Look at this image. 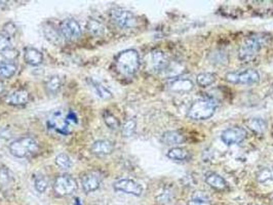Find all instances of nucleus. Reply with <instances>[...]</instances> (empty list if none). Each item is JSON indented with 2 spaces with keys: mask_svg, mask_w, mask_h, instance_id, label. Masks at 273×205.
<instances>
[{
  "mask_svg": "<svg viewBox=\"0 0 273 205\" xmlns=\"http://www.w3.org/2000/svg\"><path fill=\"white\" fill-rule=\"evenodd\" d=\"M78 123V118L73 111L57 110L48 118L46 125L48 130L66 135L69 134L74 125Z\"/></svg>",
  "mask_w": 273,
  "mask_h": 205,
  "instance_id": "2",
  "label": "nucleus"
},
{
  "mask_svg": "<svg viewBox=\"0 0 273 205\" xmlns=\"http://www.w3.org/2000/svg\"><path fill=\"white\" fill-rule=\"evenodd\" d=\"M56 164L62 169H69L72 165L71 159L67 154L61 153L56 157Z\"/></svg>",
  "mask_w": 273,
  "mask_h": 205,
  "instance_id": "30",
  "label": "nucleus"
},
{
  "mask_svg": "<svg viewBox=\"0 0 273 205\" xmlns=\"http://www.w3.org/2000/svg\"><path fill=\"white\" fill-rule=\"evenodd\" d=\"M17 69V65L13 62H1L0 63V78L8 79L16 74Z\"/></svg>",
  "mask_w": 273,
  "mask_h": 205,
  "instance_id": "26",
  "label": "nucleus"
},
{
  "mask_svg": "<svg viewBox=\"0 0 273 205\" xmlns=\"http://www.w3.org/2000/svg\"><path fill=\"white\" fill-rule=\"evenodd\" d=\"M11 48V39L4 33H0V52H5Z\"/></svg>",
  "mask_w": 273,
  "mask_h": 205,
  "instance_id": "35",
  "label": "nucleus"
},
{
  "mask_svg": "<svg viewBox=\"0 0 273 205\" xmlns=\"http://www.w3.org/2000/svg\"><path fill=\"white\" fill-rule=\"evenodd\" d=\"M216 104L210 99L195 101L188 110L187 116L192 120H207L216 112Z\"/></svg>",
  "mask_w": 273,
  "mask_h": 205,
  "instance_id": "5",
  "label": "nucleus"
},
{
  "mask_svg": "<svg viewBox=\"0 0 273 205\" xmlns=\"http://www.w3.org/2000/svg\"><path fill=\"white\" fill-rule=\"evenodd\" d=\"M111 18L113 22L121 29H131L136 25V16L124 8H114L111 11Z\"/></svg>",
  "mask_w": 273,
  "mask_h": 205,
  "instance_id": "8",
  "label": "nucleus"
},
{
  "mask_svg": "<svg viewBox=\"0 0 273 205\" xmlns=\"http://www.w3.org/2000/svg\"><path fill=\"white\" fill-rule=\"evenodd\" d=\"M257 180L261 184H271L273 183V167L264 168L257 173Z\"/></svg>",
  "mask_w": 273,
  "mask_h": 205,
  "instance_id": "28",
  "label": "nucleus"
},
{
  "mask_svg": "<svg viewBox=\"0 0 273 205\" xmlns=\"http://www.w3.org/2000/svg\"><path fill=\"white\" fill-rule=\"evenodd\" d=\"M3 91V84L0 82V93H1Z\"/></svg>",
  "mask_w": 273,
  "mask_h": 205,
  "instance_id": "41",
  "label": "nucleus"
},
{
  "mask_svg": "<svg viewBox=\"0 0 273 205\" xmlns=\"http://www.w3.org/2000/svg\"><path fill=\"white\" fill-rule=\"evenodd\" d=\"M77 190L76 181L68 174L58 175L54 183V191L58 196H68Z\"/></svg>",
  "mask_w": 273,
  "mask_h": 205,
  "instance_id": "7",
  "label": "nucleus"
},
{
  "mask_svg": "<svg viewBox=\"0 0 273 205\" xmlns=\"http://www.w3.org/2000/svg\"><path fill=\"white\" fill-rule=\"evenodd\" d=\"M29 101V93L26 91L20 90L13 92L5 96V103L12 106L25 105Z\"/></svg>",
  "mask_w": 273,
  "mask_h": 205,
  "instance_id": "16",
  "label": "nucleus"
},
{
  "mask_svg": "<svg viewBox=\"0 0 273 205\" xmlns=\"http://www.w3.org/2000/svg\"><path fill=\"white\" fill-rule=\"evenodd\" d=\"M271 40L270 34L262 33L248 37L242 42L238 50V58L242 63H248L255 57L263 46L267 45Z\"/></svg>",
  "mask_w": 273,
  "mask_h": 205,
  "instance_id": "1",
  "label": "nucleus"
},
{
  "mask_svg": "<svg viewBox=\"0 0 273 205\" xmlns=\"http://www.w3.org/2000/svg\"><path fill=\"white\" fill-rule=\"evenodd\" d=\"M161 142L164 145L168 146H175V145H180L183 142H185V138L182 133L176 130H169L164 132L161 136Z\"/></svg>",
  "mask_w": 273,
  "mask_h": 205,
  "instance_id": "20",
  "label": "nucleus"
},
{
  "mask_svg": "<svg viewBox=\"0 0 273 205\" xmlns=\"http://www.w3.org/2000/svg\"><path fill=\"white\" fill-rule=\"evenodd\" d=\"M217 76L214 73H200L196 77V82L201 87H208L216 82Z\"/></svg>",
  "mask_w": 273,
  "mask_h": 205,
  "instance_id": "27",
  "label": "nucleus"
},
{
  "mask_svg": "<svg viewBox=\"0 0 273 205\" xmlns=\"http://www.w3.org/2000/svg\"><path fill=\"white\" fill-rule=\"evenodd\" d=\"M252 7L254 12L258 15L266 16L273 13V2L272 1H254Z\"/></svg>",
  "mask_w": 273,
  "mask_h": 205,
  "instance_id": "24",
  "label": "nucleus"
},
{
  "mask_svg": "<svg viewBox=\"0 0 273 205\" xmlns=\"http://www.w3.org/2000/svg\"><path fill=\"white\" fill-rule=\"evenodd\" d=\"M200 194H195L192 199L189 200L188 205H212L207 196H204L202 192H197Z\"/></svg>",
  "mask_w": 273,
  "mask_h": 205,
  "instance_id": "34",
  "label": "nucleus"
},
{
  "mask_svg": "<svg viewBox=\"0 0 273 205\" xmlns=\"http://www.w3.org/2000/svg\"><path fill=\"white\" fill-rule=\"evenodd\" d=\"M102 175L99 171H90L82 178L81 185L85 193H92L98 190L101 186Z\"/></svg>",
  "mask_w": 273,
  "mask_h": 205,
  "instance_id": "13",
  "label": "nucleus"
},
{
  "mask_svg": "<svg viewBox=\"0 0 273 205\" xmlns=\"http://www.w3.org/2000/svg\"><path fill=\"white\" fill-rule=\"evenodd\" d=\"M225 80L232 84L251 85L260 81V74L254 69H248L242 72H229L225 75Z\"/></svg>",
  "mask_w": 273,
  "mask_h": 205,
  "instance_id": "6",
  "label": "nucleus"
},
{
  "mask_svg": "<svg viewBox=\"0 0 273 205\" xmlns=\"http://www.w3.org/2000/svg\"><path fill=\"white\" fill-rule=\"evenodd\" d=\"M247 136H248V131L245 129L238 128V126H234V128L227 129L222 132L221 140L225 145L232 146L242 142Z\"/></svg>",
  "mask_w": 273,
  "mask_h": 205,
  "instance_id": "10",
  "label": "nucleus"
},
{
  "mask_svg": "<svg viewBox=\"0 0 273 205\" xmlns=\"http://www.w3.org/2000/svg\"><path fill=\"white\" fill-rule=\"evenodd\" d=\"M136 123L134 119H129L128 121H125V123L122 126V135L124 138H131L136 132Z\"/></svg>",
  "mask_w": 273,
  "mask_h": 205,
  "instance_id": "33",
  "label": "nucleus"
},
{
  "mask_svg": "<svg viewBox=\"0 0 273 205\" xmlns=\"http://www.w3.org/2000/svg\"><path fill=\"white\" fill-rule=\"evenodd\" d=\"M60 33L66 40L74 41L77 40L81 35V27L76 19H66L61 23Z\"/></svg>",
  "mask_w": 273,
  "mask_h": 205,
  "instance_id": "9",
  "label": "nucleus"
},
{
  "mask_svg": "<svg viewBox=\"0 0 273 205\" xmlns=\"http://www.w3.org/2000/svg\"><path fill=\"white\" fill-rule=\"evenodd\" d=\"M204 181L209 185V186L214 190L224 191L227 189V183L224 180L220 174L216 172H207L204 175Z\"/></svg>",
  "mask_w": 273,
  "mask_h": 205,
  "instance_id": "15",
  "label": "nucleus"
},
{
  "mask_svg": "<svg viewBox=\"0 0 273 205\" xmlns=\"http://www.w3.org/2000/svg\"><path fill=\"white\" fill-rule=\"evenodd\" d=\"M43 33H44V36H45L47 40L52 42L53 44L57 45V44L61 43L62 35H61L60 32L57 31V29L55 27H53L51 25H47L43 29Z\"/></svg>",
  "mask_w": 273,
  "mask_h": 205,
  "instance_id": "25",
  "label": "nucleus"
},
{
  "mask_svg": "<svg viewBox=\"0 0 273 205\" xmlns=\"http://www.w3.org/2000/svg\"><path fill=\"white\" fill-rule=\"evenodd\" d=\"M249 129L256 134H262L267 129V122L263 118H251L247 121Z\"/></svg>",
  "mask_w": 273,
  "mask_h": 205,
  "instance_id": "23",
  "label": "nucleus"
},
{
  "mask_svg": "<svg viewBox=\"0 0 273 205\" xmlns=\"http://www.w3.org/2000/svg\"><path fill=\"white\" fill-rule=\"evenodd\" d=\"M193 82L187 78H177L170 82L169 87L176 93H187L193 90Z\"/></svg>",
  "mask_w": 273,
  "mask_h": 205,
  "instance_id": "18",
  "label": "nucleus"
},
{
  "mask_svg": "<svg viewBox=\"0 0 273 205\" xmlns=\"http://www.w3.org/2000/svg\"><path fill=\"white\" fill-rule=\"evenodd\" d=\"M103 118H104V121H105L106 125L108 126L110 130H118V128H119V121H118V119H117L114 115H112L111 113L106 111L103 114Z\"/></svg>",
  "mask_w": 273,
  "mask_h": 205,
  "instance_id": "31",
  "label": "nucleus"
},
{
  "mask_svg": "<svg viewBox=\"0 0 273 205\" xmlns=\"http://www.w3.org/2000/svg\"><path fill=\"white\" fill-rule=\"evenodd\" d=\"M269 201H270V205H273V193L270 195L269 197Z\"/></svg>",
  "mask_w": 273,
  "mask_h": 205,
  "instance_id": "39",
  "label": "nucleus"
},
{
  "mask_svg": "<svg viewBox=\"0 0 273 205\" xmlns=\"http://www.w3.org/2000/svg\"><path fill=\"white\" fill-rule=\"evenodd\" d=\"M86 29L91 34L95 36H100L104 33V26L97 19H90L86 24Z\"/></svg>",
  "mask_w": 273,
  "mask_h": 205,
  "instance_id": "29",
  "label": "nucleus"
},
{
  "mask_svg": "<svg viewBox=\"0 0 273 205\" xmlns=\"http://www.w3.org/2000/svg\"><path fill=\"white\" fill-rule=\"evenodd\" d=\"M9 152L17 158H26L35 155L39 146L37 141L32 136H24V138L18 139L9 145Z\"/></svg>",
  "mask_w": 273,
  "mask_h": 205,
  "instance_id": "4",
  "label": "nucleus"
},
{
  "mask_svg": "<svg viewBox=\"0 0 273 205\" xmlns=\"http://www.w3.org/2000/svg\"><path fill=\"white\" fill-rule=\"evenodd\" d=\"M113 188L115 191L122 192L125 194H131L134 196L139 197L143 193V187L139 183H136L133 180L123 179L119 180L113 184Z\"/></svg>",
  "mask_w": 273,
  "mask_h": 205,
  "instance_id": "12",
  "label": "nucleus"
},
{
  "mask_svg": "<svg viewBox=\"0 0 273 205\" xmlns=\"http://www.w3.org/2000/svg\"><path fill=\"white\" fill-rule=\"evenodd\" d=\"M25 62L28 65L38 66L43 62V55L40 51L34 47H27L24 53Z\"/></svg>",
  "mask_w": 273,
  "mask_h": 205,
  "instance_id": "17",
  "label": "nucleus"
},
{
  "mask_svg": "<svg viewBox=\"0 0 273 205\" xmlns=\"http://www.w3.org/2000/svg\"><path fill=\"white\" fill-rule=\"evenodd\" d=\"M18 56H19V52L17 50H14V48H12V47L9 48V50L5 51L4 54H3V56L5 58H7L8 62L15 60L16 57H18Z\"/></svg>",
  "mask_w": 273,
  "mask_h": 205,
  "instance_id": "36",
  "label": "nucleus"
},
{
  "mask_svg": "<svg viewBox=\"0 0 273 205\" xmlns=\"http://www.w3.org/2000/svg\"><path fill=\"white\" fill-rule=\"evenodd\" d=\"M114 150V144L108 140L96 141L91 147V151L96 156L110 155Z\"/></svg>",
  "mask_w": 273,
  "mask_h": 205,
  "instance_id": "14",
  "label": "nucleus"
},
{
  "mask_svg": "<svg viewBox=\"0 0 273 205\" xmlns=\"http://www.w3.org/2000/svg\"><path fill=\"white\" fill-rule=\"evenodd\" d=\"M45 91L47 93L56 94L58 93L62 87V78L58 75H53L48 77L44 83Z\"/></svg>",
  "mask_w": 273,
  "mask_h": 205,
  "instance_id": "21",
  "label": "nucleus"
},
{
  "mask_svg": "<svg viewBox=\"0 0 273 205\" xmlns=\"http://www.w3.org/2000/svg\"><path fill=\"white\" fill-rule=\"evenodd\" d=\"M75 204H76V205H81V203H80V201H79V199H78V198H76V201H75Z\"/></svg>",
  "mask_w": 273,
  "mask_h": 205,
  "instance_id": "40",
  "label": "nucleus"
},
{
  "mask_svg": "<svg viewBox=\"0 0 273 205\" xmlns=\"http://www.w3.org/2000/svg\"><path fill=\"white\" fill-rule=\"evenodd\" d=\"M47 180L45 179L44 175L42 174H37L35 175V178H34V187H35V190L38 192V193H44L47 189Z\"/></svg>",
  "mask_w": 273,
  "mask_h": 205,
  "instance_id": "32",
  "label": "nucleus"
},
{
  "mask_svg": "<svg viewBox=\"0 0 273 205\" xmlns=\"http://www.w3.org/2000/svg\"><path fill=\"white\" fill-rule=\"evenodd\" d=\"M116 69L122 76L132 77L140 68V56L136 50H125L118 54L115 60Z\"/></svg>",
  "mask_w": 273,
  "mask_h": 205,
  "instance_id": "3",
  "label": "nucleus"
},
{
  "mask_svg": "<svg viewBox=\"0 0 273 205\" xmlns=\"http://www.w3.org/2000/svg\"><path fill=\"white\" fill-rule=\"evenodd\" d=\"M3 29H4V34H6L7 36H12V35H14L15 33H16V31H17V27H16V25L14 24V23H12V22H9V23H7V24H5V26L3 27Z\"/></svg>",
  "mask_w": 273,
  "mask_h": 205,
  "instance_id": "37",
  "label": "nucleus"
},
{
  "mask_svg": "<svg viewBox=\"0 0 273 205\" xmlns=\"http://www.w3.org/2000/svg\"><path fill=\"white\" fill-rule=\"evenodd\" d=\"M168 157L172 160L175 161H188L190 159V153L184 148H179V147H174L172 148L168 154Z\"/></svg>",
  "mask_w": 273,
  "mask_h": 205,
  "instance_id": "22",
  "label": "nucleus"
},
{
  "mask_svg": "<svg viewBox=\"0 0 273 205\" xmlns=\"http://www.w3.org/2000/svg\"><path fill=\"white\" fill-rule=\"evenodd\" d=\"M171 199H172V197H171L170 193H162L158 197V200L161 203H169V202H171Z\"/></svg>",
  "mask_w": 273,
  "mask_h": 205,
  "instance_id": "38",
  "label": "nucleus"
},
{
  "mask_svg": "<svg viewBox=\"0 0 273 205\" xmlns=\"http://www.w3.org/2000/svg\"><path fill=\"white\" fill-rule=\"evenodd\" d=\"M87 82H89V84L93 89L94 93L98 96L101 97V99H103V100H109V99H111V97H112L111 92L108 89H107L106 86H104L101 82L93 79V78H90V79L87 80Z\"/></svg>",
  "mask_w": 273,
  "mask_h": 205,
  "instance_id": "19",
  "label": "nucleus"
},
{
  "mask_svg": "<svg viewBox=\"0 0 273 205\" xmlns=\"http://www.w3.org/2000/svg\"><path fill=\"white\" fill-rule=\"evenodd\" d=\"M148 65L152 71L158 73L167 71L170 66V62L164 53L159 50H154L149 54Z\"/></svg>",
  "mask_w": 273,
  "mask_h": 205,
  "instance_id": "11",
  "label": "nucleus"
}]
</instances>
